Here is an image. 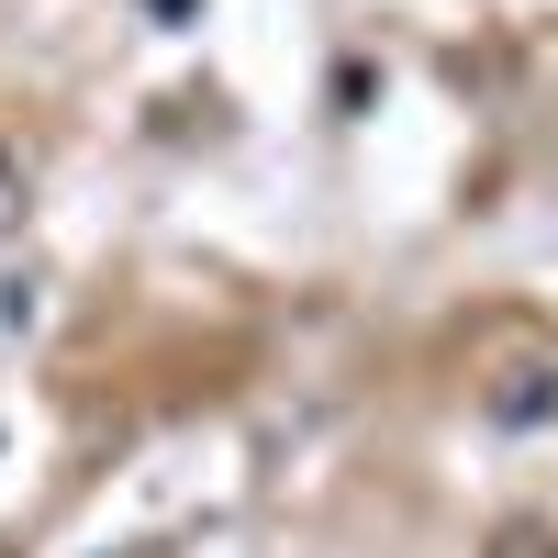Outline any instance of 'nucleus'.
<instances>
[{
  "instance_id": "1",
  "label": "nucleus",
  "mask_w": 558,
  "mask_h": 558,
  "mask_svg": "<svg viewBox=\"0 0 558 558\" xmlns=\"http://www.w3.org/2000/svg\"><path fill=\"white\" fill-rule=\"evenodd\" d=\"M12 213H23V157L0 146V223H12Z\"/></svg>"
},
{
  "instance_id": "2",
  "label": "nucleus",
  "mask_w": 558,
  "mask_h": 558,
  "mask_svg": "<svg viewBox=\"0 0 558 558\" xmlns=\"http://www.w3.org/2000/svg\"><path fill=\"white\" fill-rule=\"evenodd\" d=\"M492 558H558V547H547V536H536V525H514V536H502V547H492Z\"/></svg>"
}]
</instances>
